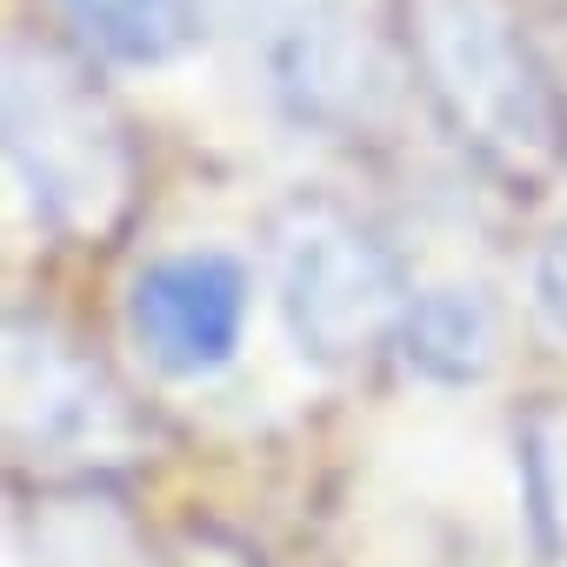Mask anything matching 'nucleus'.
<instances>
[{
  "instance_id": "1",
  "label": "nucleus",
  "mask_w": 567,
  "mask_h": 567,
  "mask_svg": "<svg viewBox=\"0 0 567 567\" xmlns=\"http://www.w3.org/2000/svg\"><path fill=\"white\" fill-rule=\"evenodd\" d=\"M394 28L447 141L507 194H547L567 167V94L514 0H394Z\"/></svg>"
},
{
  "instance_id": "7",
  "label": "nucleus",
  "mask_w": 567,
  "mask_h": 567,
  "mask_svg": "<svg viewBox=\"0 0 567 567\" xmlns=\"http://www.w3.org/2000/svg\"><path fill=\"white\" fill-rule=\"evenodd\" d=\"M494 308L481 288H427L414 295L408 321H401V354L427 374V381H447V388H467L494 368Z\"/></svg>"
},
{
  "instance_id": "8",
  "label": "nucleus",
  "mask_w": 567,
  "mask_h": 567,
  "mask_svg": "<svg viewBox=\"0 0 567 567\" xmlns=\"http://www.w3.org/2000/svg\"><path fill=\"white\" fill-rule=\"evenodd\" d=\"M61 14L87 34L94 54L121 68H161L200 34L194 0H61Z\"/></svg>"
},
{
  "instance_id": "5",
  "label": "nucleus",
  "mask_w": 567,
  "mask_h": 567,
  "mask_svg": "<svg viewBox=\"0 0 567 567\" xmlns=\"http://www.w3.org/2000/svg\"><path fill=\"white\" fill-rule=\"evenodd\" d=\"M240 321H247V274L240 260L214 247L141 267L134 295H127V328L161 374L227 368V354L240 348Z\"/></svg>"
},
{
  "instance_id": "3",
  "label": "nucleus",
  "mask_w": 567,
  "mask_h": 567,
  "mask_svg": "<svg viewBox=\"0 0 567 567\" xmlns=\"http://www.w3.org/2000/svg\"><path fill=\"white\" fill-rule=\"evenodd\" d=\"M274 288L295 341L321 368H361L388 341H401V321L414 308L394 247L341 200L295 194L267 227Z\"/></svg>"
},
{
  "instance_id": "10",
  "label": "nucleus",
  "mask_w": 567,
  "mask_h": 567,
  "mask_svg": "<svg viewBox=\"0 0 567 567\" xmlns=\"http://www.w3.org/2000/svg\"><path fill=\"white\" fill-rule=\"evenodd\" d=\"M534 301L567 334V227H554L547 247H540V260H534Z\"/></svg>"
},
{
  "instance_id": "4",
  "label": "nucleus",
  "mask_w": 567,
  "mask_h": 567,
  "mask_svg": "<svg viewBox=\"0 0 567 567\" xmlns=\"http://www.w3.org/2000/svg\"><path fill=\"white\" fill-rule=\"evenodd\" d=\"M134 408L101 374V361L81 354L48 321L8 328V447L28 467L48 474H94L107 461L134 454Z\"/></svg>"
},
{
  "instance_id": "9",
  "label": "nucleus",
  "mask_w": 567,
  "mask_h": 567,
  "mask_svg": "<svg viewBox=\"0 0 567 567\" xmlns=\"http://www.w3.org/2000/svg\"><path fill=\"white\" fill-rule=\"evenodd\" d=\"M520 474H527V507L534 534L554 560H567V401H540L520 421Z\"/></svg>"
},
{
  "instance_id": "2",
  "label": "nucleus",
  "mask_w": 567,
  "mask_h": 567,
  "mask_svg": "<svg viewBox=\"0 0 567 567\" xmlns=\"http://www.w3.org/2000/svg\"><path fill=\"white\" fill-rule=\"evenodd\" d=\"M8 161L61 240H107L134 207V141L87 61L48 34H8Z\"/></svg>"
},
{
  "instance_id": "6",
  "label": "nucleus",
  "mask_w": 567,
  "mask_h": 567,
  "mask_svg": "<svg viewBox=\"0 0 567 567\" xmlns=\"http://www.w3.org/2000/svg\"><path fill=\"white\" fill-rule=\"evenodd\" d=\"M267 74L301 121L348 127L374 107V61L341 0H274L267 8Z\"/></svg>"
}]
</instances>
